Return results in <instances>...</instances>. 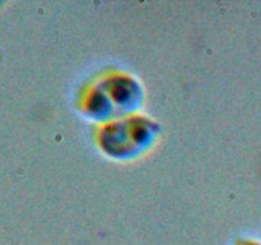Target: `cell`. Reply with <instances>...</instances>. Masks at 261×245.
I'll list each match as a JSON object with an SVG mask.
<instances>
[{"mask_svg": "<svg viewBox=\"0 0 261 245\" xmlns=\"http://www.w3.org/2000/svg\"><path fill=\"white\" fill-rule=\"evenodd\" d=\"M143 101L144 91L139 81L129 74L114 73L97 82L87 92L82 109L89 120L106 124L139 114Z\"/></svg>", "mask_w": 261, "mask_h": 245, "instance_id": "1", "label": "cell"}, {"mask_svg": "<svg viewBox=\"0 0 261 245\" xmlns=\"http://www.w3.org/2000/svg\"><path fill=\"white\" fill-rule=\"evenodd\" d=\"M160 135L155 121L140 114L102 124L98 132V145L105 155L119 161L140 157L154 145Z\"/></svg>", "mask_w": 261, "mask_h": 245, "instance_id": "2", "label": "cell"}, {"mask_svg": "<svg viewBox=\"0 0 261 245\" xmlns=\"http://www.w3.org/2000/svg\"><path fill=\"white\" fill-rule=\"evenodd\" d=\"M237 245H261V241L254 239H241L237 242Z\"/></svg>", "mask_w": 261, "mask_h": 245, "instance_id": "3", "label": "cell"}]
</instances>
